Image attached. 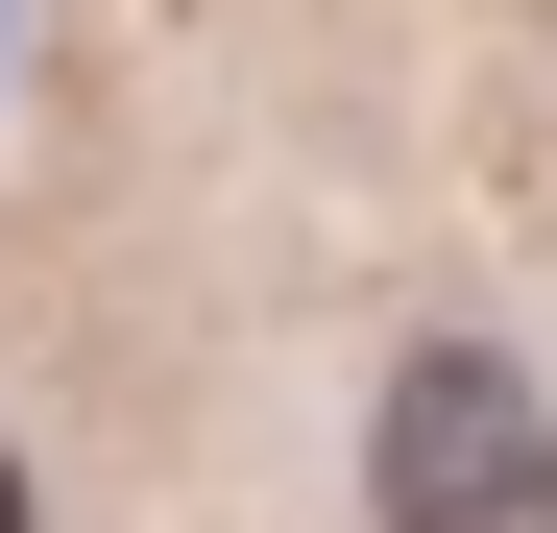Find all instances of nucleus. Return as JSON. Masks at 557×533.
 Segmentation results:
<instances>
[{
	"label": "nucleus",
	"mask_w": 557,
	"mask_h": 533,
	"mask_svg": "<svg viewBox=\"0 0 557 533\" xmlns=\"http://www.w3.org/2000/svg\"><path fill=\"white\" fill-rule=\"evenodd\" d=\"M363 509H388V533H557V412H533L509 339H412V364H388Z\"/></svg>",
	"instance_id": "nucleus-1"
},
{
	"label": "nucleus",
	"mask_w": 557,
	"mask_h": 533,
	"mask_svg": "<svg viewBox=\"0 0 557 533\" xmlns=\"http://www.w3.org/2000/svg\"><path fill=\"white\" fill-rule=\"evenodd\" d=\"M0 533H25V461H0Z\"/></svg>",
	"instance_id": "nucleus-2"
}]
</instances>
